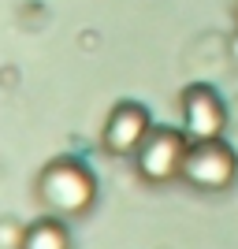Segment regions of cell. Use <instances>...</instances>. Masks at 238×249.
<instances>
[{"label": "cell", "instance_id": "obj_4", "mask_svg": "<svg viewBox=\"0 0 238 249\" xmlns=\"http://www.w3.org/2000/svg\"><path fill=\"white\" fill-rule=\"evenodd\" d=\"M183 104V130L190 142H216L227 130V108L220 101V93L205 82H194L179 97Z\"/></svg>", "mask_w": 238, "mask_h": 249}, {"label": "cell", "instance_id": "obj_2", "mask_svg": "<svg viewBox=\"0 0 238 249\" xmlns=\"http://www.w3.org/2000/svg\"><path fill=\"white\" fill-rule=\"evenodd\" d=\"M190 153V138L183 126H153L134 153V171L149 186H164L183 178V164Z\"/></svg>", "mask_w": 238, "mask_h": 249}, {"label": "cell", "instance_id": "obj_8", "mask_svg": "<svg viewBox=\"0 0 238 249\" xmlns=\"http://www.w3.org/2000/svg\"><path fill=\"white\" fill-rule=\"evenodd\" d=\"M231 52H235V56H238V37H235V45H231Z\"/></svg>", "mask_w": 238, "mask_h": 249}, {"label": "cell", "instance_id": "obj_1", "mask_svg": "<svg viewBox=\"0 0 238 249\" xmlns=\"http://www.w3.org/2000/svg\"><path fill=\"white\" fill-rule=\"evenodd\" d=\"M34 190H37V201L45 212L60 219H78L97 205V175L74 156L49 160L34 182Z\"/></svg>", "mask_w": 238, "mask_h": 249}, {"label": "cell", "instance_id": "obj_7", "mask_svg": "<svg viewBox=\"0 0 238 249\" xmlns=\"http://www.w3.org/2000/svg\"><path fill=\"white\" fill-rule=\"evenodd\" d=\"M22 234H26V227H22L19 219H11V216L0 219V249H19Z\"/></svg>", "mask_w": 238, "mask_h": 249}, {"label": "cell", "instance_id": "obj_5", "mask_svg": "<svg viewBox=\"0 0 238 249\" xmlns=\"http://www.w3.org/2000/svg\"><path fill=\"white\" fill-rule=\"evenodd\" d=\"M149 130H153L149 108L138 101H119L108 112V119H104L101 145H104V153H112V156H134L138 145L149 138Z\"/></svg>", "mask_w": 238, "mask_h": 249}, {"label": "cell", "instance_id": "obj_9", "mask_svg": "<svg viewBox=\"0 0 238 249\" xmlns=\"http://www.w3.org/2000/svg\"><path fill=\"white\" fill-rule=\"evenodd\" d=\"M235 11H238V8H235Z\"/></svg>", "mask_w": 238, "mask_h": 249}, {"label": "cell", "instance_id": "obj_6", "mask_svg": "<svg viewBox=\"0 0 238 249\" xmlns=\"http://www.w3.org/2000/svg\"><path fill=\"white\" fill-rule=\"evenodd\" d=\"M19 249H71V231L60 216H41L26 223V234H22V246Z\"/></svg>", "mask_w": 238, "mask_h": 249}, {"label": "cell", "instance_id": "obj_3", "mask_svg": "<svg viewBox=\"0 0 238 249\" xmlns=\"http://www.w3.org/2000/svg\"><path fill=\"white\" fill-rule=\"evenodd\" d=\"M183 178L197 190H208V194H220V190H231L238 178V156L235 149L216 138V142H190L186 164H183Z\"/></svg>", "mask_w": 238, "mask_h": 249}]
</instances>
